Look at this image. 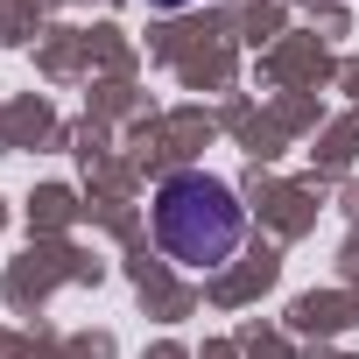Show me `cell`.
<instances>
[{
    "instance_id": "6da1fadb",
    "label": "cell",
    "mask_w": 359,
    "mask_h": 359,
    "mask_svg": "<svg viewBox=\"0 0 359 359\" xmlns=\"http://www.w3.org/2000/svg\"><path fill=\"white\" fill-rule=\"evenodd\" d=\"M247 240V205L226 176L212 169H176L155 184V247L184 268H219Z\"/></svg>"
},
{
    "instance_id": "7a4b0ae2",
    "label": "cell",
    "mask_w": 359,
    "mask_h": 359,
    "mask_svg": "<svg viewBox=\"0 0 359 359\" xmlns=\"http://www.w3.org/2000/svg\"><path fill=\"white\" fill-rule=\"evenodd\" d=\"M148 8H191V0H148Z\"/></svg>"
}]
</instances>
